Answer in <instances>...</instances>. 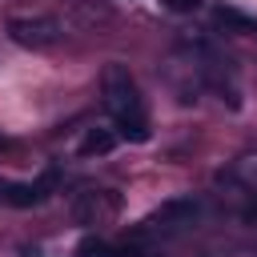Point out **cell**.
<instances>
[{
  "mask_svg": "<svg viewBox=\"0 0 257 257\" xmlns=\"http://www.w3.org/2000/svg\"><path fill=\"white\" fill-rule=\"evenodd\" d=\"M100 96H104V108H108L112 128L120 133V141L145 145L153 137L149 108H145V96H141L128 64H120V60H108L104 64V72H100Z\"/></svg>",
  "mask_w": 257,
  "mask_h": 257,
  "instance_id": "6da1fadb",
  "label": "cell"
},
{
  "mask_svg": "<svg viewBox=\"0 0 257 257\" xmlns=\"http://www.w3.org/2000/svg\"><path fill=\"white\" fill-rule=\"evenodd\" d=\"M181 48L189 52V68L197 72V80L237 108V104H241V80H237V64H233V56H225L209 36H185Z\"/></svg>",
  "mask_w": 257,
  "mask_h": 257,
  "instance_id": "7a4b0ae2",
  "label": "cell"
},
{
  "mask_svg": "<svg viewBox=\"0 0 257 257\" xmlns=\"http://www.w3.org/2000/svg\"><path fill=\"white\" fill-rule=\"evenodd\" d=\"M205 221V201L185 193V197H169L161 209H153L133 233H128V245H145V241H157V237H181L189 229H197Z\"/></svg>",
  "mask_w": 257,
  "mask_h": 257,
  "instance_id": "3957f363",
  "label": "cell"
},
{
  "mask_svg": "<svg viewBox=\"0 0 257 257\" xmlns=\"http://www.w3.org/2000/svg\"><path fill=\"white\" fill-rule=\"evenodd\" d=\"M68 217L76 225H84V229L108 225V221L120 217V193L116 189H80L68 201Z\"/></svg>",
  "mask_w": 257,
  "mask_h": 257,
  "instance_id": "277c9868",
  "label": "cell"
},
{
  "mask_svg": "<svg viewBox=\"0 0 257 257\" xmlns=\"http://www.w3.org/2000/svg\"><path fill=\"white\" fill-rule=\"evenodd\" d=\"M4 32H8L12 44L32 48V52H44V48H52L64 36V24L56 16H8Z\"/></svg>",
  "mask_w": 257,
  "mask_h": 257,
  "instance_id": "5b68a950",
  "label": "cell"
},
{
  "mask_svg": "<svg viewBox=\"0 0 257 257\" xmlns=\"http://www.w3.org/2000/svg\"><path fill=\"white\" fill-rule=\"evenodd\" d=\"M60 185V165H48L36 181H0V201L12 205V209H32V205H44Z\"/></svg>",
  "mask_w": 257,
  "mask_h": 257,
  "instance_id": "8992f818",
  "label": "cell"
},
{
  "mask_svg": "<svg viewBox=\"0 0 257 257\" xmlns=\"http://www.w3.org/2000/svg\"><path fill=\"white\" fill-rule=\"evenodd\" d=\"M221 181L245 189V193H257V153H241L229 161V169L221 173Z\"/></svg>",
  "mask_w": 257,
  "mask_h": 257,
  "instance_id": "52a82bcc",
  "label": "cell"
},
{
  "mask_svg": "<svg viewBox=\"0 0 257 257\" xmlns=\"http://www.w3.org/2000/svg\"><path fill=\"white\" fill-rule=\"evenodd\" d=\"M213 24H217V28H225L229 36H249V32H257V16H249V12L233 8V4L213 8Z\"/></svg>",
  "mask_w": 257,
  "mask_h": 257,
  "instance_id": "ba28073f",
  "label": "cell"
},
{
  "mask_svg": "<svg viewBox=\"0 0 257 257\" xmlns=\"http://www.w3.org/2000/svg\"><path fill=\"white\" fill-rule=\"evenodd\" d=\"M116 141H120V133L116 128H104V124H96V128H84V137H80V157H108L112 149H116Z\"/></svg>",
  "mask_w": 257,
  "mask_h": 257,
  "instance_id": "9c48e42d",
  "label": "cell"
},
{
  "mask_svg": "<svg viewBox=\"0 0 257 257\" xmlns=\"http://www.w3.org/2000/svg\"><path fill=\"white\" fill-rule=\"evenodd\" d=\"M76 257H128V249H120V245H112L104 237H84L76 245Z\"/></svg>",
  "mask_w": 257,
  "mask_h": 257,
  "instance_id": "30bf717a",
  "label": "cell"
},
{
  "mask_svg": "<svg viewBox=\"0 0 257 257\" xmlns=\"http://www.w3.org/2000/svg\"><path fill=\"white\" fill-rule=\"evenodd\" d=\"M104 20H112V8H104V4H84V8L72 12L68 24H76V28H92V24H104ZM68 24H64V28H68Z\"/></svg>",
  "mask_w": 257,
  "mask_h": 257,
  "instance_id": "8fae6325",
  "label": "cell"
},
{
  "mask_svg": "<svg viewBox=\"0 0 257 257\" xmlns=\"http://www.w3.org/2000/svg\"><path fill=\"white\" fill-rule=\"evenodd\" d=\"M241 221L245 225H257V193H249V201L241 205Z\"/></svg>",
  "mask_w": 257,
  "mask_h": 257,
  "instance_id": "7c38bea8",
  "label": "cell"
},
{
  "mask_svg": "<svg viewBox=\"0 0 257 257\" xmlns=\"http://www.w3.org/2000/svg\"><path fill=\"white\" fill-rule=\"evenodd\" d=\"M165 8L169 12H193V8H201V0H165Z\"/></svg>",
  "mask_w": 257,
  "mask_h": 257,
  "instance_id": "4fadbf2b",
  "label": "cell"
},
{
  "mask_svg": "<svg viewBox=\"0 0 257 257\" xmlns=\"http://www.w3.org/2000/svg\"><path fill=\"white\" fill-rule=\"evenodd\" d=\"M8 145H12V141H8V137H4V133H0V149H8Z\"/></svg>",
  "mask_w": 257,
  "mask_h": 257,
  "instance_id": "5bb4252c",
  "label": "cell"
}]
</instances>
